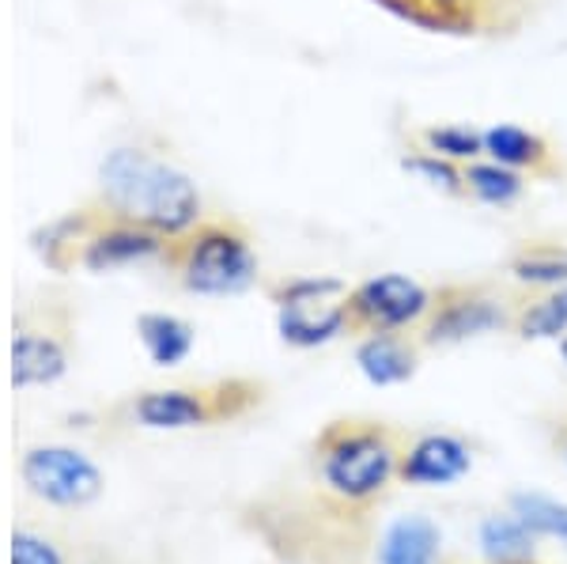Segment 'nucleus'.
Wrapping results in <instances>:
<instances>
[{
  "mask_svg": "<svg viewBox=\"0 0 567 564\" xmlns=\"http://www.w3.org/2000/svg\"><path fill=\"white\" fill-rule=\"evenodd\" d=\"M518 334L526 341H560L567 334V285L548 288V296L529 304L518 318Z\"/></svg>",
  "mask_w": 567,
  "mask_h": 564,
  "instance_id": "17",
  "label": "nucleus"
},
{
  "mask_svg": "<svg viewBox=\"0 0 567 564\" xmlns=\"http://www.w3.org/2000/svg\"><path fill=\"white\" fill-rule=\"evenodd\" d=\"M69 371V322L45 299L16 315L12 338V383L20 390L50 387Z\"/></svg>",
  "mask_w": 567,
  "mask_h": 564,
  "instance_id": "7",
  "label": "nucleus"
},
{
  "mask_svg": "<svg viewBox=\"0 0 567 564\" xmlns=\"http://www.w3.org/2000/svg\"><path fill=\"white\" fill-rule=\"evenodd\" d=\"M484 160H496L515 171H537L548 163V144L523 125H488L484 130Z\"/></svg>",
  "mask_w": 567,
  "mask_h": 564,
  "instance_id": "14",
  "label": "nucleus"
},
{
  "mask_svg": "<svg viewBox=\"0 0 567 564\" xmlns=\"http://www.w3.org/2000/svg\"><path fill=\"white\" fill-rule=\"evenodd\" d=\"M564 454H567V451H564Z\"/></svg>",
  "mask_w": 567,
  "mask_h": 564,
  "instance_id": "26",
  "label": "nucleus"
},
{
  "mask_svg": "<svg viewBox=\"0 0 567 564\" xmlns=\"http://www.w3.org/2000/svg\"><path fill=\"white\" fill-rule=\"evenodd\" d=\"M318 470L333 496L363 504V500L379 496L398 474V451H393L390 435L379 429H329L318 448Z\"/></svg>",
  "mask_w": 567,
  "mask_h": 564,
  "instance_id": "3",
  "label": "nucleus"
},
{
  "mask_svg": "<svg viewBox=\"0 0 567 564\" xmlns=\"http://www.w3.org/2000/svg\"><path fill=\"white\" fill-rule=\"evenodd\" d=\"M424 152L451 160V163H473L484 156V130L473 125H432L424 130Z\"/></svg>",
  "mask_w": 567,
  "mask_h": 564,
  "instance_id": "19",
  "label": "nucleus"
},
{
  "mask_svg": "<svg viewBox=\"0 0 567 564\" xmlns=\"http://www.w3.org/2000/svg\"><path fill=\"white\" fill-rule=\"evenodd\" d=\"M435 311V296L405 273H382L349 293L352 326L371 334H398Z\"/></svg>",
  "mask_w": 567,
  "mask_h": 564,
  "instance_id": "8",
  "label": "nucleus"
},
{
  "mask_svg": "<svg viewBox=\"0 0 567 564\" xmlns=\"http://www.w3.org/2000/svg\"><path fill=\"white\" fill-rule=\"evenodd\" d=\"M12 564H65L61 550L53 542H45L42 534L16 531L12 534Z\"/></svg>",
  "mask_w": 567,
  "mask_h": 564,
  "instance_id": "23",
  "label": "nucleus"
},
{
  "mask_svg": "<svg viewBox=\"0 0 567 564\" xmlns=\"http://www.w3.org/2000/svg\"><path fill=\"white\" fill-rule=\"evenodd\" d=\"M443 534L427 515H401L379 542V564H435Z\"/></svg>",
  "mask_w": 567,
  "mask_h": 564,
  "instance_id": "13",
  "label": "nucleus"
},
{
  "mask_svg": "<svg viewBox=\"0 0 567 564\" xmlns=\"http://www.w3.org/2000/svg\"><path fill=\"white\" fill-rule=\"evenodd\" d=\"M560 360L567 363V334H564V338H560Z\"/></svg>",
  "mask_w": 567,
  "mask_h": 564,
  "instance_id": "25",
  "label": "nucleus"
},
{
  "mask_svg": "<svg viewBox=\"0 0 567 564\" xmlns=\"http://www.w3.org/2000/svg\"><path fill=\"white\" fill-rule=\"evenodd\" d=\"M258 398V387L250 383H219V387H163L144 390L130 402V413L141 429L152 432H182L200 424L224 421L243 413Z\"/></svg>",
  "mask_w": 567,
  "mask_h": 564,
  "instance_id": "5",
  "label": "nucleus"
},
{
  "mask_svg": "<svg viewBox=\"0 0 567 564\" xmlns=\"http://www.w3.org/2000/svg\"><path fill=\"white\" fill-rule=\"evenodd\" d=\"M432 8H439V12H446V16H454V20H462V12L470 4H477V0H427Z\"/></svg>",
  "mask_w": 567,
  "mask_h": 564,
  "instance_id": "24",
  "label": "nucleus"
},
{
  "mask_svg": "<svg viewBox=\"0 0 567 564\" xmlns=\"http://www.w3.org/2000/svg\"><path fill=\"white\" fill-rule=\"evenodd\" d=\"M99 205L106 213L178 239L205 221V197L197 182L141 144H122L99 163Z\"/></svg>",
  "mask_w": 567,
  "mask_h": 564,
  "instance_id": "1",
  "label": "nucleus"
},
{
  "mask_svg": "<svg viewBox=\"0 0 567 564\" xmlns=\"http://www.w3.org/2000/svg\"><path fill=\"white\" fill-rule=\"evenodd\" d=\"M401 167H405L409 175H420L427 186H439V189H446V194H465V171L454 167L451 160L435 156V152L405 156V160H401Z\"/></svg>",
  "mask_w": 567,
  "mask_h": 564,
  "instance_id": "21",
  "label": "nucleus"
},
{
  "mask_svg": "<svg viewBox=\"0 0 567 564\" xmlns=\"http://www.w3.org/2000/svg\"><path fill=\"white\" fill-rule=\"evenodd\" d=\"M481 550L488 564H529L534 561V531L511 515H492L481 523Z\"/></svg>",
  "mask_w": 567,
  "mask_h": 564,
  "instance_id": "15",
  "label": "nucleus"
},
{
  "mask_svg": "<svg viewBox=\"0 0 567 564\" xmlns=\"http://www.w3.org/2000/svg\"><path fill=\"white\" fill-rule=\"evenodd\" d=\"M136 338H141L144 352L155 368H178L182 360H189L197 345V330L178 315L167 311H144L136 318Z\"/></svg>",
  "mask_w": 567,
  "mask_h": 564,
  "instance_id": "12",
  "label": "nucleus"
},
{
  "mask_svg": "<svg viewBox=\"0 0 567 564\" xmlns=\"http://www.w3.org/2000/svg\"><path fill=\"white\" fill-rule=\"evenodd\" d=\"M277 330L296 349H318L337 341L352 326L349 288L337 277H291L272 293Z\"/></svg>",
  "mask_w": 567,
  "mask_h": 564,
  "instance_id": "4",
  "label": "nucleus"
},
{
  "mask_svg": "<svg viewBox=\"0 0 567 564\" xmlns=\"http://www.w3.org/2000/svg\"><path fill=\"white\" fill-rule=\"evenodd\" d=\"M511 512L534 534H548V539L567 542V504H560V500L542 493H515L511 496Z\"/></svg>",
  "mask_w": 567,
  "mask_h": 564,
  "instance_id": "18",
  "label": "nucleus"
},
{
  "mask_svg": "<svg viewBox=\"0 0 567 564\" xmlns=\"http://www.w3.org/2000/svg\"><path fill=\"white\" fill-rule=\"evenodd\" d=\"M465 194H473L481 205L507 208L526 194V178L523 171L503 167L496 160H473L465 167Z\"/></svg>",
  "mask_w": 567,
  "mask_h": 564,
  "instance_id": "16",
  "label": "nucleus"
},
{
  "mask_svg": "<svg viewBox=\"0 0 567 564\" xmlns=\"http://www.w3.org/2000/svg\"><path fill=\"white\" fill-rule=\"evenodd\" d=\"M163 262L194 296H239L258 280V250L235 221H200L171 239Z\"/></svg>",
  "mask_w": 567,
  "mask_h": 564,
  "instance_id": "2",
  "label": "nucleus"
},
{
  "mask_svg": "<svg viewBox=\"0 0 567 564\" xmlns=\"http://www.w3.org/2000/svg\"><path fill=\"white\" fill-rule=\"evenodd\" d=\"M20 478L27 493L50 507H87L103 496V470L84 451L65 443H39L20 459Z\"/></svg>",
  "mask_w": 567,
  "mask_h": 564,
  "instance_id": "6",
  "label": "nucleus"
},
{
  "mask_svg": "<svg viewBox=\"0 0 567 564\" xmlns=\"http://www.w3.org/2000/svg\"><path fill=\"white\" fill-rule=\"evenodd\" d=\"M374 4L386 8V12L398 16V20L420 27V31H454V27H462V20L439 12V8H432L427 0H374Z\"/></svg>",
  "mask_w": 567,
  "mask_h": 564,
  "instance_id": "22",
  "label": "nucleus"
},
{
  "mask_svg": "<svg viewBox=\"0 0 567 564\" xmlns=\"http://www.w3.org/2000/svg\"><path fill=\"white\" fill-rule=\"evenodd\" d=\"M507 322L511 318L503 311L499 299L465 293V296H454L435 307L432 322L424 326V341L427 345H462V341L484 338V334H496Z\"/></svg>",
  "mask_w": 567,
  "mask_h": 564,
  "instance_id": "9",
  "label": "nucleus"
},
{
  "mask_svg": "<svg viewBox=\"0 0 567 564\" xmlns=\"http://www.w3.org/2000/svg\"><path fill=\"white\" fill-rule=\"evenodd\" d=\"M355 368L371 387H398L416 376V352L398 334H371L355 345Z\"/></svg>",
  "mask_w": 567,
  "mask_h": 564,
  "instance_id": "11",
  "label": "nucleus"
},
{
  "mask_svg": "<svg viewBox=\"0 0 567 564\" xmlns=\"http://www.w3.org/2000/svg\"><path fill=\"white\" fill-rule=\"evenodd\" d=\"M470 466H473V454L458 435L432 432V435H420L413 448H409V454L398 466V474L405 478V485L439 489V485L462 481L470 474Z\"/></svg>",
  "mask_w": 567,
  "mask_h": 564,
  "instance_id": "10",
  "label": "nucleus"
},
{
  "mask_svg": "<svg viewBox=\"0 0 567 564\" xmlns=\"http://www.w3.org/2000/svg\"><path fill=\"white\" fill-rule=\"evenodd\" d=\"M511 273H515L523 285H542V288L567 285V247L564 250H529L523 258L511 262Z\"/></svg>",
  "mask_w": 567,
  "mask_h": 564,
  "instance_id": "20",
  "label": "nucleus"
}]
</instances>
